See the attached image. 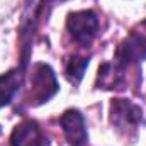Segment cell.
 <instances>
[{
	"instance_id": "obj_3",
	"label": "cell",
	"mask_w": 146,
	"mask_h": 146,
	"mask_svg": "<svg viewBox=\"0 0 146 146\" xmlns=\"http://www.w3.org/2000/svg\"><path fill=\"white\" fill-rule=\"evenodd\" d=\"M110 121L119 131H134L143 121V110L126 99H115L110 104Z\"/></svg>"
},
{
	"instance_id": "obj_9",
	"label": "cell",
	"mask_w": 146,
	"mask_h": 146,
	"mask_svg": "<svg viewBox=\"0 0 146 146\" xmlns=\"http://www.w3.org/2000/svg\"><path fill=\"white\" fill-rule=\"evenodd\" d=\"M88 66V58H78L75 56L68 61L66 65V75L73 83H80V80L83 78V72Z\"/></svg>"
},
{
	"instance_id": "obj_7",
	"label": "cell",
	"mask_w": 146,
	"mask_h": 146,
	"mask_svg": "<svg viewBox=\"0 0 146 146\" xmlns=\"http://www.w3.org/2000/svg\"><path fill=\"white\" fill-rule=\"evenodd\" d=\"M99 87L100 88H122L126 82V66L121 65L119 61L114 63H104L99 68V76H97Z\"/></svg>"
},
{
	"instance_id": "obj_2",
	"label": "cell",
	"mask_w": 146,
	"mask_h": 146,
	"mask_svg": "<svg viewBox=\"0 0 146 146\" xmlns=\"http://www.w3.org/2000/svg\"><path fill=\"white\" fill-rule=\"evenodd\" d=\"M66 27L72 33L73 39L83 46L90 44L99 33V19L92 10H80L68 15Z\"/></svg>"
},
{
	"instance_id": "obj_8",
	"label": "cell",
	"mask_w": 146,
	"mask_h": 146,
	"mask_svg": "<svg viewBox=\"0 0 146 146\" xmlns=\"http://www.w3.org/2000/svg\"><path fill=\"white\" fill-rule=\"evenodd\" d=\"M22 76H24L22 68H15L0 75V107L9 106L12 102L14 95L17 94L22 83Z\"/></svg>"
},
{
	"instance_id": "obj_1",
	"label": "cell",
	"mask_w": 146,
	"mask_h": 146,
	"mask_svg": "<svg viewBox=\"0 0 146 146\" xmlns=\"http://www.w3.org/2000/svg\"><path fill=\"white\" fill-rule=\"evenodd\" d=\"M31 104L39 106L42 102H48L56 92H58V82L51 66L44 63H36L33 68L31 76Z\"/></svg>"
},
{
	"instance_id": "obj_4",
	"label": "cell",
	"mask_w": 146,
	"mask_h": 146,
	"mask_svg": "<svg viewBox=\"0 0 146 146\" xmlns=\"http://www.w3.org/2000/svg\"><path fill=\"white\" fill-rule=\"evenodd\" d=\"M60 124L63 127V133H65L68 143L72 146H83L87 143L88 134H87L85 121H83V115L76 109L66 110L60 117Z\"/></svg>"
},
{
	"instance_id": "obj_6",
	"label": "cell",
	"mask_w": 146,
	"mask_h": 146,
	"mask_svg": "<svg viewBox=\"0 0 146 146\" xmlns=\"http://www.w3.org/2000/svg\"><path fill=\"white\" fill-rule=\"evenodd\" d=\"M12 146H48V138L41 131L36 121H24L19 126H15L12 136H10Z\"/></svg>"
},
{
	"instance_id": "obj_5",
	"label": "cell",
	"mask_w": 146,
	"mask_h": 146,
	"mask_svg": "<svg viewBox=\"0 0 146 146\" xmlns=\"http://www.w3.org/2000/svg\"><path fill=\"white\" fill-rule=\"evenodd\" d=\"M143 60H146V37L141 34L127 36L117 48L115 61H119L124 66L133 65V63H139Z\"/></svg>"
}]
</instances>
